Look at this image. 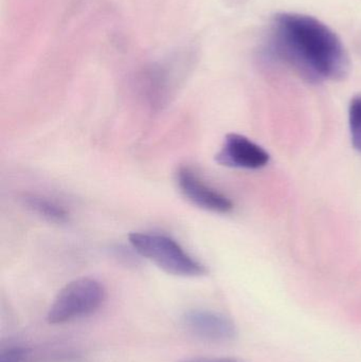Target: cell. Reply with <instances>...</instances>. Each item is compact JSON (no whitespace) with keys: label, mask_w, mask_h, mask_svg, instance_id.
Here are the masks:
<instances>
[{"label":"cell","mask_w":361,"mask_h":362,"mask_svg":"<svg viewBox=\"0 0 361 362\" xmlns=\"http://www.w3.org/2000/svg\"><path fill=\"white\" fill-rule=\"evenodd\" d=\"M175 180L180 193L194 206L220 214L232 210L230 198L206 183L193 168L180 165L176 171Z\"/></svg>","instance_id":"obj_4"},{"label":"cell","mask_w":361,"mask_h":362,"mask_svg":"<svg viewBox=\"0 0 361 362\" xmlns=\"http://www.w3.org/2000/svg\"><path fill=\"white\" fill-rule=\"evenodd\" d=\"M31 352L23 346H12L2 351L0 362H29Z\"/></svg>","instance_id":"obj_9"},{"label":"cell","mask_w":361,"mask_h":362,"mask_svg":"<svg viewBox=\"0 0 361 362\" xmlns=\"http://www.w3.org/2000/svg\"><path fill=\"white\" fill-rule=\"evenodd\" d=\"M21 200L28 210L51 223H64L69 218L67 210L50 198L36 194H25Z\"/></svg>","instance_id":"obj_7"},{"label":"cell","mask_w":361,"mask_h":362,"mask_svg":"<svg viewBox=\"0 0 361 362\" xmlns=\"http://www.w3.org/2000/svg\"><path fill=\"white\" fill-rule=\"evenodd\" d=\"M180 362H245L239 361L237 358H228V357H222V358H193L189 359V361H180Z\"/></svg>","instance_id":"obj_10"},{"label":"cell","mask_w":361,"mask_h":362,"mask_svg":"<svg viewBox=\"0 0 361 362\" xmlns=\"http://www.w3.org/2000/svg\"><path fill=\"white\" fill-rule=\"evenodd\" d=\"M268 52L309 83L347 76L349 57L341 38L326 23L309 15H276L269 31Z\"/></svg>","instance_id":"obj_1"},{"label":"cell","mask_w":361,"mask_h":362,"mask_svg":"<svg viewBox=\"0 0 361 362\" xmlns=\"http://www.w3.org/2000/svg\"><path fill=\"white\" fill-rule=\"evenodd\" d=\"M215 160L218 165L233 169L258 170L268 165L271 156L249 138L229 134L216 154Z\"/></svg>","instance_id":"obj_5"},{"label":"cell","mask_w":361,"mask_h":362,"mask_svg":"<svg viewBox=\"0 0 361 362\" xmlns=\"http://www.w3.org/2000/svg\"><path fill=\"white\" fill-rule=\"evenodd\" d=\"M106 299L103 284L93 278H80L63 287L47 314L50 325H65L97 312Z\"/></svg>","instance_id":"obj_3"},{"label":"cell","mask_w":361,"mask_h":362,"mask_svg":"<svg viewBox=\"0 0 361 362\" xmlns=\"http://www.w3.org/2000/svg\"><path fill=\"white\" fill-rule=\"evenodd\" d=\"M129 240L138 255L167 274L182 278H199L208 272L203 263L189 255L171 236L134 232L129 234Z\"/></svg>","instance_id":"obj_2"},{"label":"cell","mask_w":361,"mask_h":362,"mask_svg":"<svg viewBox=\"0 0 361 362\" xmlns=\"http://www.w3.org/2000/svg\"><path fill=\"white\" fill-rule=\"evenodd\" d=\"M184 327L206 341L228 342L237 337V327L228 317L210 310H195L184 314Z\"/></svg>","instance_id":"obj_6"},{"label":"cell","mask_w":361,"mask_h":362,"mask_svg":"<svg viewBox=\"0 0 361 362\" xmlns=\"http://www.w3.org/2000/svg\"><path fill=\"white\" fill-rule=\"evenodd\" d=\"M349 125L354 148L361 153V95L351 100L349 106Z\"/></svg>","instance_id":"obj_8"}]
</instances>
